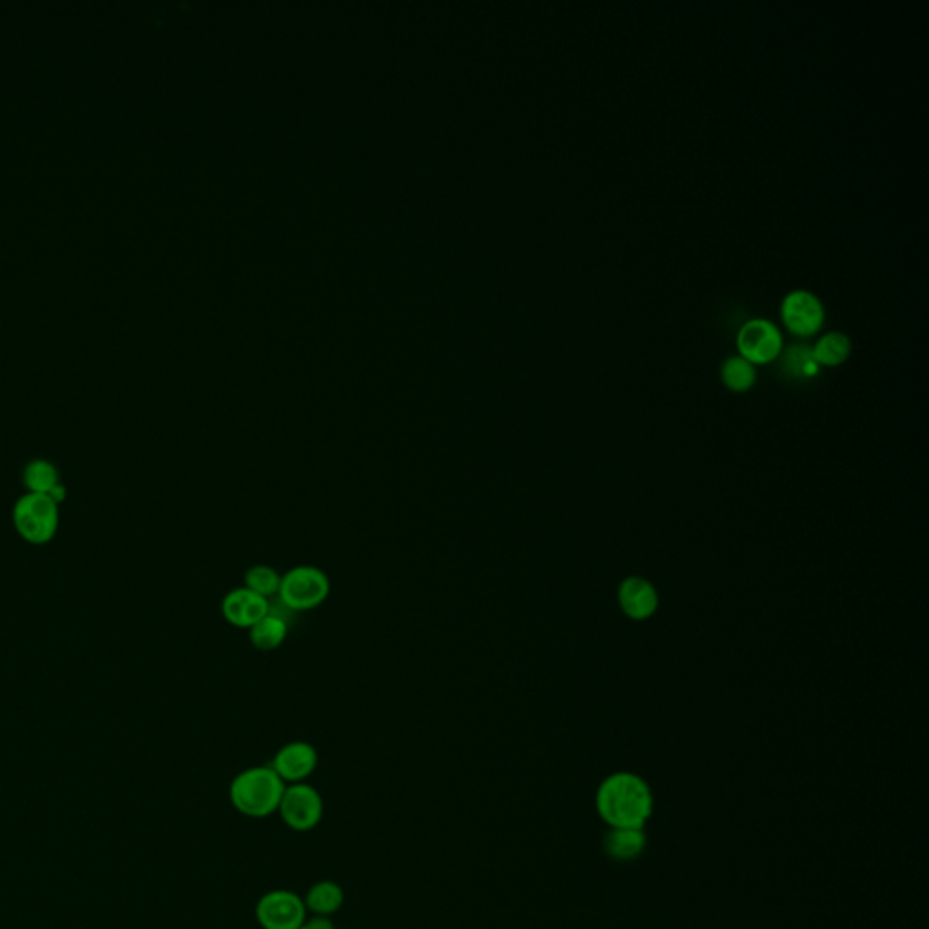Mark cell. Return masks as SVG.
<instances>
[{
    "label": "cell",
    "instance_id": "1",
    "mask_svg": "<svg viewBox=\"0 0 929 929\" xmlns=\"http://www.w3.org/2000/svg\"><path fill=\"white\" fill-rule=\"evenodd\" d=\"M596 808L610 828L643 830L654 814V794L642 777L619 771L597 788Z\"/></svg>",
    "mask_w": 929,
    "mask_h": 929
},
{
    "label": "cell",
    "instance_id": "2",
    "mask_svg": "<svg viewBox=\"0 0 929 929\" xmlns=\"http://www.w3.org/2000/svg\"><path fill=\"white\" fill-rule=\"evenodd\" d=\"M285 782L269 765L240 771L229 785V800L240 816L262 820L279 814Z\"/></svg>",
    "mask_w": 929,
    "mask_h": 929
},
{
    "label": "cell",
    "instance_id": "3",
    "mask_svg": "<svg viewBox=\"0 0 929 929\" xmlns=\"http://www.w3.org/2000/svg\"><path fill=\"white\" fill-rule=\"evenodd\" d=\"M11 522L26 543L42 547L55 539L60 527V507L46 494L26 493L13 505Z\"/></svg>",
    "mask_w": 929,
    "mask_h": 929
},
{
    "label": "cell",
    "instance_id": "4",
    "mask_svg": "<svg viewBox=\"0 0 929 929\" xmlns=\"http://www.w3.org/2000/svg\"><path fill=\"white\" fill-rule=\"evenodd\" d=\"M331 594V579L319 567L300 565L282 576L279 597L284 607L294 612L314 610L327 602Z\"/></svg>",
    "mask_w": 929,
    "mask_h": 929
},
{
    "label": "cell",
    "instance_id": "5",
    "mask_svg": "<svg viewBox=\"0 0 929 929\" xmlns=\"http://www.w3.org/2000/svg\"><path fill=\"white\" fill-rule=\"evenodd\" d=\"M322 796L309 782H296L285 786L284 797L280 802L279 814L289 830L296 834H309L316 830L323 819Z\"/></svg>",
    "mask_w": 929,
    "mask_h": 929
},
{
    "label": "cell",
    "instance_id": "6",
    "mask_svg": "<svg viewBox=\"0 0 929 929\" xmlns=\"http://www.w3.org/2000/svg\"><path fill=\"white\" fill-rule=\"evenodd\" d=\"M254 917L262 929H299L307 919L304 897L291 890H271L260 897Z\"/></svg>",
    "mask_w": 929,
    "mask_h": 929
},
{
    "label": "cell",
    "instance_id": "7",
    "mask_svg": "<svg viewBox=\"0 0 929 929\" xmlns=\"http://www.w3.org/2000/svg\"><path fill=\"white\" fill-rule=\"evenodd\" d=\"M737 345L743 359L750 360L751 363H766L779 356L782 334L770 320H748L740 327Z\"/></svg>",
    "mask_w": 929,
    "mask_h": 929
},
{
    "label": "cell",
    "instance_id": "8",
    "mask_svg": "<svg viewBox=\"0 0 929 929\" xmlns=\"http://www.w3.org/2000/svg\"><path fill=\"white\" fill-rule=\"evenodd\" d=\"M319 750L311 743L293 740L274 754L273 763L269 766L279 774L285 785H296L307 782L309 777L319 768Z\"/></svg>",
    "mask_w": 929,
    "mask_h": 929
},
{
    "label": "cell",
    "instance_id": "9",
    "mask_svg": "<svg viewBox=\"0 0 929 929\" xmlns=\"http://www.w3.org/2000/svg\"><path fill=\"white\" fill-rule=\"evenodd\" d=\"M782 319L790 331L808 336V334L817 333L822 325L825 307L816 294L799 289V291L786 294V299L782 300Z\"/></svg>",
    "mask_w": 929,
    "mask_h": 929
},
{
    "label": "cell",
    "instance_id": "10",
    "mask_svg": "<svg viewBox=\"0 0 929 929\" xmlns=\"http://www.w3.org/2000/svg\"><path fill=\"white\" fill-rule=\"evenodd\" d=\"M269 612H271L269 599L245 587L229 590L222 599V616L229 625L236 628L249 630L260 619H264Z\"/></svg>",
    "mask_w": 929,
    "mask_h": 929
},
{
    "label": "cell",
    "instance_id": "11",
    "mask_svg": "<svg viewBox=\"0 0 929 929\" xmlns=\"http://www.w3.org/2000/svg\"><path fill=\"white\" fill-rule=\"evenodd\" d=\"M619 605L626 616L643 622L656 614L659 597L656 588L643 577H628L619 587Z\"/></svg>",
    "mask_w": 929,
    "mask_h": 929
},
{
    "label": "cell",
    "instance_id": "12",
    "mask_svg": "<svg viewBox=\"0 0 929 929\" xmlns=\"http://www.w3.org/2000/svg\"><path fill=\"white\" fill-rule=\"evenodd\" d=\"M603 848L614 862H632L645 854V831L637 828H610L603 840Z\"/></svg>",
    "mask_w": 929,
    "mask_h": 929
},
{
    "label": "cell",
    "instance_id": "13",
    "mask_svg": "<svg viewBox=\"0 0 929 929\" xmlns=\"http://www.w3.org/2000/svg\"><path fill=\"white\" fill-rule=\"evenodd\" d=\"M304 902L307 913H313L314 917H331V915L342 910L345 893H343V888L339 882L319 880L309 888Z\"/></svg>",
    "mask_w": 929,
    "mask_h": 929
},
{
    "label": "cell",
    "instance_id": "14",
    "mask_svg": "<svg viewBox=\"0 0 929 929\" xmlns=\"http://www.w3.org/2000/svg\"><path fill=\"white\" fill-rule=\"evenodd\" d=\"M62 479H60V471L55 463L44 457H37L31 462L26 463L24 471H22V485H24L26 493L31 494H48L53 488L59 487Z\"/></svg>",
    "mask_w": 929,
    "mask_h": 929
},
{
    "label": "cell",
    "instance_id": "15",
    "mask_svg": "<svg viewBox=\"0 0 929 929\" xmlns=\"http://www.w3.org/2000/svg\"><path fill=\"white\" fill-rule=\"evenodd\" d=\"M287 632V623L269 612L264 619H260L256 625L249 628V642L256 650L273 652L284 645Z\"/></svg>",
    "mask_w": 929,
    "mask_h": 929
},
{
    "label": "cell",
    "instance_id": "16",
    "mask_svg": "<svg viewBox=\"0 0 929 929\" xmlns=\"http://www.w3.org/2000/svg\"><path fill=\"white\" fill-rule=\"evenodd\" d=\"M814 351V359L817 363L822 365H839L848 359L851 351V342L845 333H826L817 340L816 345L811 347Z\"/></svg>",
    "mask_w": 929,
    "mask_h": 929
},
{
    "label": "cell",
    "instance_id": "17",
    "mask_svg": "<svg viewBox=\"0 0 929 929\" xmlns=\"http://www.w3.org/2000/svg\"><path fill=\"white\" fill-rule=\"evenodd\" d=\"M723 382L737 393L748 391L756 383V365L743 356H731L723 363Z\"/></svg>",
    "mask_w": 929,
    "mask_h": 929
},
{
    "label": "cell",
    "instance_id": "18",
    "mask_svg": "<svg viewBox=\"0 0 929 929\" xmlns=\"http://www.w3.org/2000/svg\"><path fill=\"white\" fill-rule=\"evenodd\" d=\"M244 582L245 588L269 599V597L279 596L282 574L269 565H254L245 572Z\"/></svg>",
    "mask_w": 929,
    "mask_h": 929
},
{
    "label": "cell",
    "instance_id": "19",
    "mask_svg": "<svg viewBox=\"0 0 929 929\" xmlns=\"http://www.w3.org/2000/svg\"><path fill=\"white\" fill-rule=\"evenodd\" d=\"M782 363L794 378H808V376H814L819 368V363L814 359V351L802 343L786 349Z\"/></svg>",
    "mask_w": 929,
    "mask_h": 929
},
{
    "label": "cell",
    "instance_id": "20",
    "mask_svg": "<svg viewBox=\"0 0 929 929\" xmlns=\"http://www.w3.org/2000/svg\"><path fill=\"white\" fill-rule=\"evenodd\" d=\"M299 929H334L331 917H313V919H305L304 925Z\"/></svg>",
    "mask_w": 929,
    "mask_h": 929
}]
</instances>
